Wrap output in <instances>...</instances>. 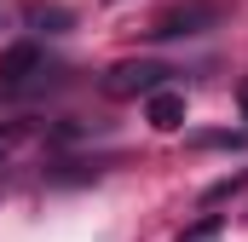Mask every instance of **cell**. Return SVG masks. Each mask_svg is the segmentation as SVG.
Segmentation results:
<instances>
[{
  "mask_svg": "<svg viewBox=\"0 0 248 242\" xmlns=\"http://www.w3.org/2000/svg\"><path fill=\"white\" fill-rule=\"evenodd\" d=\"M168 75H173L168 63H144V58L139 63H116V69L104 75V92H110V98H133V92L150 98L156 87H168Z\"/></svg>",
  "mask_w": 248,
  "mask_h": 242,
  "instance_id": "1",
  "label": "cell"
},
{
  "mask_svg": "<svg viewBox=\"0 0 248 242\" xmlns=\"http://www.w3.org/2000/svg\"><path fill=\"white\" fill-rule=\"evenodd\" d=\"M144 116H150L156 133H179V127H185V92L156 87V92H150V104H144Z\"/></svg>",
  "mask_w": 248,
  "mask_h": 242,
  "instance_id": "2",
  "label": "cell"
},
{
  "mask_svg": "<svg viewBox=\"0 0 248 242\" xmlns=\"http://www.w3.org/2000/svg\"><path fill=\"white\" fill-rule=\"evenodd\" d=\"M41 69V52L35 46H12L6 58H0V81H23V75H35Z\"/></svg>",
  "mask_w": 248,
  "mask_h": 242,
  "instance_id": "3",
  "label": "cell"
},
{
  "mask_svg": "<svg viewBox=\"0 0 248 242\" xmlns=\"http://www.w3.org/2000/svg\"><path fill=\"white\" fill-rule=\"evenodd\" d=\"M23 17H29V23H35V29H46V35H58L63 23H69V12H63V6H29V12H23Z\"/></svg>",
  "mask_w": 248,
  "mask_h": 242,
  "instance_id": "4",
  "label": "cell"
},
{
  "mask_svg": "<svg viewBox=\"0 0 248 242\" xmlns=\"http://www.w3.org/2000/svg\"><path fill=\"white\" fill-rule=\"evenodd\" d=\"M243 184H248V167H243V173H231V179H219L214 190H208V202H225V196H231V190H243Z\"/></svg>",
  "mask_w": 248,
  "mask_h": 242,
  "instance_id": "5",
  "label": "cell"
},
{
  "mask_svg": "<svg viewBox=\"0 0 248 242\" xmlns=\"http://www.w3.org/2000/svg\"><path fill=\"white\" fill-rule=\"evenodd\" d=\"M0 150H6V133H0Z\"/></svg>",
  "mask_w": 248,
  "mask_h": 242,
  "instance_id": "6",
  "label": "cell"
}]
</instances>
